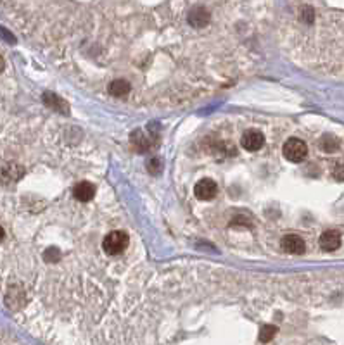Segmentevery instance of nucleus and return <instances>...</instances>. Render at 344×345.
Instances as JSON below:
<instances>
[{"label":"nucleus","mask_w":344,"mask_h":345,"mask_svg":"<svg viewBox=\"0 0 344 345\" xmlns=\"http://www.w3.org/2000/svg\"><path fill=\"white\" fill-rule=\"evenodd\" d=\"M128 244H130V239L127 233L122 230H116V231H111L109 235H106L104 242H102V249H104V252L108 255H118L127 249Z\"/></svg>","instance_id":"f257e3e1"},{"label":"nucleus","mask_w":344,"mask_h":345,"mask_svg":"<svg viewBox=\"0 0 344 345\" xmlns=\"http://www.w3.org/2000/svg\"><path fill=\"white\" fill-rule=\"evenodd\" d=\"M299 16H301V19L306 23V25H313V21H315V11H313V7H311V6H303V7H301Z\"/></svg>","instance_id":"4468645a"},{"label":"nucleus","mask_w":344,"mask_h":345,"mask_svg":"<svg viewBox=\"0 0 344 345\" xmlns=\"http://www.w3.org/2000/svg\"><path fill=\"white\" fill-rule=\"evenodd\" d=\"M44 104L47 107H50V109L61 113V114H69V105L61 99V97L55 95V93H52V92L44 93Z\"/></svg>","instance_id":"1a4fd4ad"},{"label":"nucleus","mask_w":344,"mask_h":345,"mask_svg":"<svg viewBox=\"0 0 344 345\" xmlns=\"http://www.w3.org/2000/svg\"><path fill=\"white\" fill-rule=\"evenodd\" d=\"M280 245H282L284 252H287V254L299 255L305 252V240L297 235H286L282 239Z\"/></svg>","instance_id":"39448f33"},{"label":"nucleus","mask_w":344,"mask_h":345,"mask_svg":"<svg viewBox=\"0 0 344 345\" xmlns=\"http://www.w3.org/2000/svg\"><path fill=\"white\" fill-rule=\"evenodd\" d=\"M284 157L289 162H301L308 156V147L303 140L299 138H289L284 143Z\"/></svg>","instance_id":"f03ea898"},{"label":"nucleus","mask_w":344,"mask_h":345,"mask_svg":"<svg viewBox=\"0 0 344 345\" xmlns=\"http://www.w3.org/2000/svg\"><path fill=\"white\" fill-rule=\"evenodd\" d=\"M332 176L337 181H344V159H337L332 166Z\"/></svg>","instance_id":"2eb2a0df"},{"label":"nucleus","mask_w":344,"mask_h":345,"mask_svg":"<svg viewBox=\"0 0 344 345\" xmlns=\"http://www.w3.org/2000/svg\"><path fill=\"white\" fill-rule=\"evenodd\" d=\"M216 193H218V185L209 178L199 180L196 186H194V195H196L199 200H211L216 197Z\"/></svg>","instance_id":"20e7f679"},{"label":"nucleus","mask_w":344,"mask_h":345,"mask_svg":"<svg viewBox=\"0 0 344 345\" xmlns=\"http://www.w3.org/2000/svg\"><path fill=\"white\" fill-rule=\"evenodd\" d=\"M320 247L325 250V252H332V250H337L341 247V235L336 230H327L320 235Z\"/></svg>","instance_id":"423d86ee"},{"label":"nucleus","mask_w":344,"mask_h":345,"mask_svg":"<svg viewBox=\"0 0 344 345\" xmlns=\"http://www.w3.org/2000/svg\"><path fill=\"white\" fill-rule=\"evenodd\" d=\"M318 145L323 152H336L339 148V140L334 137V135H323V137L320 138Z\"/></svg>","instance_id":"f8f14e48"},{"label":"nucleus","mask_w":344,"mask_h":345,"mask_svg":"<svg viewBox=\"0 0 344 345\" xmlns=\"http://www.w3.org/2000/svg\"><path fill=\"white\" fill-rule=\"evenodd\" d=\"M44 257L47 263H55V261H59V257H61V252H59V249H55V247H50V249L45 250Z\"/></svg>","instance_id":"dca6fc26"},{"label":"nucleus","mask_w":344,"mask_h":345,"mask_svg":"<svg viewBox=\"0 0 344 345\" xmlns=\"http://www.w3.org/2000/svg\"><path fill=\"white\" fill-rule=\"evenodd\" d=\"M130 142H132V145L135 147V150H138V152H146L152 145V142H151V138H149V135L140 132V130H138V132H133L132 133V137H130Z\"/></svg>","instance_id":"9d476101"},{"label":"nucleus","mask_w":344,"mask_h":345,"mask_svg":"<svg viewBox=\"0 0 344 345\" xmlns=\"http://www.w3.org/2000/svg\"><path fill=\"white\" fill-rule=\"evenodd\" d=\"M109 93L113 97H125L127 93H130V83L127 81V80H114V81H111L109 83Z\"/></svg>","instance_id":"9b49d317"},{"label":"nucleus","mask_w":344,"mask_h":345,"mask_svg":"<svg viewBox=\"0 0 344 345\" xmlns=\"http://www.w3.org/2000/svg\"><path fill=\"white\" fill-rule=\"evenodd\" d=\"M159 167H161L159 159H151V161H149V164H147V169L151 172H159Z\"/></svg>","instance_id":"f3484780"},{"label":"nucleus","mask_w":344,"mask_h":345,"mask_svg":"<svg viewBox=\"0 0 344 345\" xmlns=\"http://www.w3.org/2000/svg\"><path fill=\"white\" fill-rule=\"evenodd\" d=\"M73 195H74V199L80 200V202H90L95 195V186L92 183H88V181H82V183L74 185Z\"/></svg>","instance_id":"6e6552de"},{"label":"nucleus","mask_w":344,"mask_h":345,"mask_svg":"<svg viewBox=\"0 0 344 345\" xmlns=\"http://www.w3.org/2000/svg\"><path fill=\"white\" fill-rule=\"evenodd\" d=\"M187 19L194 28H204L209 23V19H211V16H209V11L206 7L197 6V7L190 9Z\"/></svg>","instance_id":"0eeeda50"},{"label":"nucleus","mask_w":344,"mask_h":345,"mask_svg":"<svg viewBox=\"0 0 344 345\" xmlns=\"http://www.w3.org/2000/svg\"><path fill=\"white\" fill-rule=\"evenodd\" d=\"M240 145L249 152H256L265 145V135L259 130H248L240 138Z\"/></svg>","instance_id":"7ed1b4c3"},{"label":"nucleus","mask_w":344,"mask_h":345,"mask_svg":"<svg viewBox=\"0 0 344 345\" xmlns=\"http://www.w3.org/2000/svg\"><path fill=\"white\" fill-rule=\"evenodd\" d=\"M277 332H278L277 326H273V325H265V326H261V330H259V342H261V343L272 342V338L275 337Z\"/></svg>","instance_id":"ddd939ff"}]
</instances>
